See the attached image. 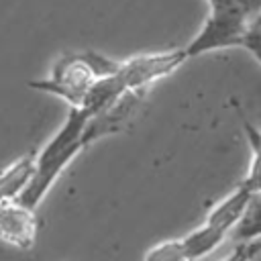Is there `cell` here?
Here are the masks:
<instances>
[{
    "label": "cell",
    "mask_w": 261,
    "mask_h": 261,
    "mask_svg": "<svg viewBox=\"0 0 261 261\" xmlns=\"http://www.w3.org/2000/svg\"><path fill=\"white\" fill-rule=\"evenodd\" d=\"M253 190L243 181L234 192H230L222 202H218L206 216V224L222 230L226 237L230 234V230L234 228V224L239 222V218L243 216L249 200L253 198Z\"/></svg>",
    "instance_id": "cell-7"
},
{
    "label": "cell",
    "mask_w": 261,
    "mask_h": 261,
    "mask_svg": "<svg viewBox=\"0 0 261 261\" xmlns=\"http://www.w3.org/2000/svg\"><path fill=\"white\" fill-rule=\"evenodd\" d=\"M234 243H253L261 237V192H255L249 200L243 216L228 234Z\"/></svg>",
    "instance_id": "cell-9"
},
{
    "label": "cell",
    "mask_w": 261,
    "mask_h": 261,
    "mask_svg": "<svg viewBox=\"0 0 261 261\" xmlns=\"http://www.w3.org/2000/svg\"><path fill=\"white\" fill-rule=\"evenodd\" d=\"M186 59L190 57L184 47L161 53H143L122 61L118 67V75L128 90H145L149 84L173 73L179 65H184Z\"/></svg>",
    "instance_id": "cell-4"
},
{
    "label": "cell",
    "mask_w": 261,
    "mask_h": 261,
    "mask_svg": "<svg viewBox=\"0 0 261 261\" xmlns=\"http://www.w3.org/2000/svg\"><path fill=\"white\" fill-rule=\"evenodd\" d=\"M243 49H247L259 63H261V29H247L245 39H243Z\"/></svg>",
    "instance_id": "cell-11"
},
{
    "label": "cell",
    "mask_w": 261,
    "mask_h": 261,
    "mask_svg": "<svg viewBox=\"0 0 261 261\" xmlns=\"http://www.w3.org/2000/svg\"><path fill=\"white\" fill-rule=\"evenodd\" d=\"M228 237L210 226L202 224L196 230L179 237V239H169L163 243H157L153 249L145 253V259L149 261H188V259H200L212 253L220 243H224Z\"/></svg>",
    "instance_id": "cell-5"
},
{
    "label": "cell",
    "mask_w": 261,
    "mask_h": 261,
    "mask_svg": "<svg viewBox=\"0 0 261 261\" xmlns=\"http://www.w3.org/2000/svg\"><path fill=\"white\" fill-rule=\"evenodd\" d=\"M90 114L77 106H71L67 118L59 126V130L47 141V145L35 155V169L24 186V190L18 194V202L37 208L45 194L51 190L55 179L61 175V171L69 165V161L86 147L84 130L88 126Z\"/></svg>",
    "instance_id": "cell-1"
},
{
    "label": "cell",
    "mask_w": 261,
    "mask_h": 261,
    "mask_svg": "<svg viewBox=\"0 0 261 261\" xmlns=\"http://www.w3.org/2000/svg\"><path fill=\"white\" fill-rule=\"evenodd\" d=\"M33 169H35V153H27L24 157L14 161L8 169L0 173V204L18 198V194L29 184Z\"/></svg>",
    "instance_id": "cell-8"
},
{
    "label": "cell",
    "mask_w": 261,
    "mask_h": 261,
    "mask_svg": "<svg viewBox=\"0 0 261 261\" xmlns=\"http://www.w3.org/2000/svg\"><path fill=\"white\" fill-rule=\"evenodd\" d=\"M243 126H245L249 145L253 149V159H251V167H249V173L245 177V184L253 192H261V130L251 126L249 122H245Z\"/></svg>",
    "instance_id": "cell-10"
},
{
    "label": "cell",
    "mask_w": 261,
    "mask_h": 261,
    "mask_svg": "<svg viewBox=\"0 0 261 261\" xmlns=\"http://www.w3.org/2000/svg\"><path fill=\"white\" fill-rule=\"evenodd\" d=\"M239 4V8L247 14V18L251 20L259 10H261V0H234Z\"/></svg>",
    "instance_id": "cell-12"
},
{
    "label": "cell",
    "mask_w": 261,
    "mask_h": 261,
    "mask_svg": "<svg viewBox=\"0 0 261 261\" xmlns=\"http://www.w3.org/2000/svg\"><path fill=\"white\" fill-rule=\"evenodd\" d=\"M37 218L35 210L20 204L18 200H8L0 204V239L20 249H29L35 243Z\"/></svg>",
    "instance_id": "cell-6"
},
{
    "label": "cell",
    "mask_w": 261,
    "mask_h": 261,
    "mask_svg": "<svg viewBox=\"0 0 261 261\" xmlns=\"http://www.w3.org/2000/svg\"><path fill=\"white\" fill-rule=\"evenodd\" d=\"M94 80H96V75H94L86 55L69 53V55H63L55 63L49 80L31 82L29 86L35 90H41V92L55 94V96L63 98L65 102H69V106H80L86 90L90 88V84Z\"/></svg>",
    "instance_id": "cell-3"
},
{
    "label": "cell",
    "mask_w": 261,
    "mask_h": 261,
    "mask_svg": "<svg viewBox=\"0 0 261 261\" xmlns=\"http://www.w3.org/2000/svg\"><path fill=\"white\" fill-rule=\"evenodd\" d=\"M210 10H222V8H239L234 0H206Z\"/></svg>",
    "instance_id": "cell-13"
},
{
    "label": "cell",
    "mask_w": 261,
    "mask_h": 261,
    "mask_svg": "<svg viewBox=\"0 0 261 261\" xmlns=\"http://www.w3.org/2000/svg\"><path fill=\"white\" fill-rule=\"evenodd\" d=\"M247 29H249V18L241 8L210 10L202 29L184 49L188 57H200L210 51L241 47Z\"/></svg>",
    "instance_id": "cell-2"
},
{
    "label": "cell",
    "mask_w": 261,
    "mask_h": 261,
    "mask_svg": "<svg viewBox=\"0 0 261 261\" xmlns=\"http://www.w3.org/2000/svg\"><path fill=\"white\" fill-rule=\"evenodd\" d=\"M249 27H251V29H261V10L249 20Z\"/></svg>",
    "instance_id": "cell-14"
}]
</instances>
